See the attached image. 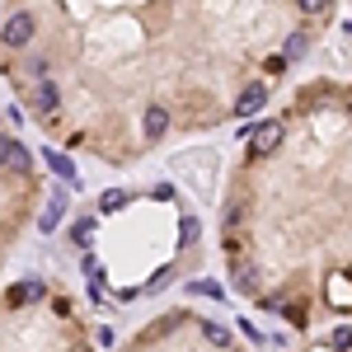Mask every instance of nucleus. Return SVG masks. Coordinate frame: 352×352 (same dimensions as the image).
Instances as JSON below:
<instances>
[{
	"label": "nucleus",
	"mask_w": 352,
	"mask_h": 352,
	"mask_svg": "<svg viewBox=\"0 0 352 352\" xmlns=\"http://www.w3.org/2000/svg\"><path fill=\"white\" fill-rule=\"evenodd\" d=\"M0 352H94L80 296L61 277L0 287Z\"/></svg>",
	"instance_id": "nucleus-4"
},
{
	"label": "nucleus",
	"mask_w": 352,
	"mask_h": 352,
	"mask_svg": "<svg viewBox=\"0 0 352 352\" xmlns=\"http://www.w3.org/2000/svg\"><path fill=\"white\" fill-rule=\"evenodd\" d=\"M296 352H352V324H333L315 338H305Z\"/></svg>",
	"instance_id": "nucleus-7"
},
{
	"label": "nucleus",
	"mask_w": 352,
	"mask_h": 352,
	"mask_svg": "<svg viewBox=\"0 0 352 352\" xmlns=\"http://www.w3.org/2000/svg\"><path fill=\"white\" fill-rule=\"evenodd\" d=\"M118 352H249V343L212 315L192 305H174L146 320Z\"/></svg>",
	"instance_id": "nucleus-6"
},
{
	"label": "nucleus",
	"mask_w": 352,
	"mask_h": 352,
	"mask_svg": "<svg viewBox=\"0 0 352 352\" xmlns=\"http://www.w3.org/2000/svg\"><path fill=\"white\" fill-rule=\"evenodd\" d=\"M47 179L38 169V155L14 136V127L0 113V268L14 254V244L24 240V230L33 226L38 207H43Z\"/></svg>",
	"instance_id": "nucleus-5"
},
{
	"label": "nucleus",
	"mask_w": 352,
	"mask_h": 352,
	"mask_svg": "<svg viewBox=\"0 0 352 352\" xmlns=\"http://www.w3.org/2000/svg\"><path fill=\"white\" fill-rule=\"evenodd\" d=\"M221 263L287 329L352 324V80H300L249 132L217 212Z\"/></svg>",
	"instance_id": "nucleus-2"
},
{
	"label": "nucleus",
	"mask_w": 352,
	"mask_h": 352,
	"mask_svg": "<svg viewBox=\"0 0 352 352\" xmlns=\"http://www.w3.org/2000/svg\"><path fill=\"white\" fill-rule=\"evenodd\" d=\"M333 0H47L0 14V80L61 151L132 169L258 109Z\"/></svg>",
	"instance_id": "nucleus-1"
},
{
	"label": "nucleus",
	"mask_w": 352,
	"mask_h": 352,
	"mask_svg": "<svg viewBox=\"0 0 352 352\" xmlns=\"http://www.w3.org/2000/svg\"><path fill=\"white\" fill-rule=\"evenodd\" d=\"M66 249L99 300L136 305L202 263V221L174 184L104 188L76 207Z\"/></svg>",
	"instance_id": "nucleus-3"
}]
</instances>
